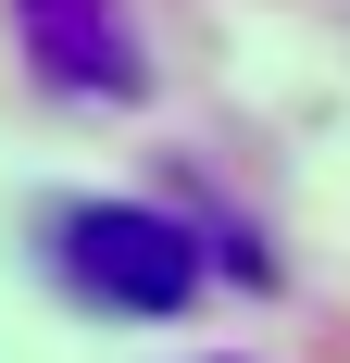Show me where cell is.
Listing matches in <instances>:
<instances>
[{
  "label": "cell",
  "mask_w": 350,
  "mask_h": 363,
  "mask_svg": "<svg viewBox=\"0 0 350 363\" xmlns=\"http://www.w3.org/2000/svg\"><path fill=\"white\" fill-rule=\"evenodd\" d=\"M50 263L88 313H188L201 301V238L175 213H138V201H75L50 225Z\"/></svg>",
  "instance_id": "cell-1"
},
{
  "label": "cell",
  "mask_w": 350,
  "mask_h": 363,
  "mask_svg": "<svg viewBox=\"0 0 350 363\" xmlns=\"http://www.w3.org/2000/svg\"><path fill=\"white\" fill-rule=\"evenodd\" d=\"M26 13V63L50 88H88V101H125L138 88V50H125V13L113 0H13Z\"/></svg>",
  "instance_id": "cell-2"
}]
</instances>
